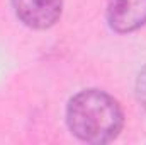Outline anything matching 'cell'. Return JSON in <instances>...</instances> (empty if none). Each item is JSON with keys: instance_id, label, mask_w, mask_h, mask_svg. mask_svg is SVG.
<instances>
[{"instance_id": "obj_1", "label": "cell", "mask_w": 146, "mask_h": 145, "mask_svg": "<svg viewBox=\"0 0 146 145\" xmlns=\"http://www.w3.org/2000/svg\"><path fill=\"white\" fill-rule=\"evenodd\" d=\"M66 123L82 142L107 144L121 133L124 113L110 94L100 89H85L70 99Z\"/></svg>"}, {"instance_id": "obj_2", "label": "cell", "mask_w": 146, "mask_h": 145, "mask_svg": "<svg viewBox=\"0 0 146 145\" xmlns=\"http://www.w3.org/2000/svg\"><path fill=\"white\" fill-rule=\"evenodd\" d=\"M12 7L21 22L33 29L54 26L63 10V0H12Z\"/></svg>"}, {"instance_id": "obj_4", "label": "cell", "mask_w": 146, "mask_h": 145, "mask_svg": "<svg viewBox=\"0 0 146 145\" xmlns=\"http://www.w3.org/2000/svg\"><path fill=\"white\" fill-rule=\"evenodd\" d=\"M136 99L146 109V67L136 77Z\"/></svg>"}, {"instance_id": "obj_3", "label": "cell", "mask_w": 146, "mask_h": 145, "mask_svg": "<svg viewBox=\"0 0 146 145\" xmlns=\"http://www.w3.org/2000/svg\"><path fill=\"white\" fill-rule=\"evenodd\" d=\"M109 26L117 33H133L146 24V0H109Z\"/></svg>"}]
</instances>
